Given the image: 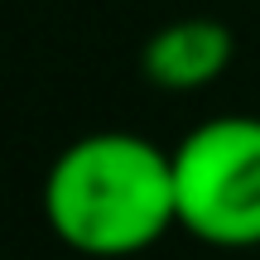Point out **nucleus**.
Here are the masks:
<instances>
[{"label": "nucleus", "mask_w": 260, "mask_h": 260, "mask_svg": "<svg viewBox=\"0 0 260 260\" xmlns=\"http://www.w3.org/2000/svg\"><path fill=\"white\" fill-rule=\"evenodd\" d=\"M232 53H236V39L222 19L188 15L149 34L140 68L159 92H203L207 82H217L232 68Z\"/></svg>", "instance_id": "obj_3"}, {"label": "nucleus", "mask_w": 260, "mask_h": 260, "mask_svg": "<svg viewBox=\"0 0 260 260\" xmlns=\"http://www.w3.org/2000/svg\"><path fill=\"white\" fill-rule=\"evenodd\" d=\"M169 154L178 226L217 251L260 246V116H212Z\"/></svg>", "instance_id": "obj_2"}, {"label": "nucleus", "mask_w": 260, "mask_h": 260, "mask_svg": "<svg viewBox=\"0 0 260 260\" xmlns=\"http://www.w3.org/2000/svg\"><path fill=\"white\" fill-rule=\"evenodd\" d=\"M48 232L77 255L125 260L178 226L174 154L135 130H92L44 174Z\"/></svg>", "instance_id": "obj_1"}]
</instances>
